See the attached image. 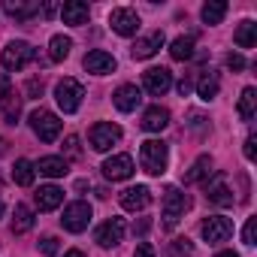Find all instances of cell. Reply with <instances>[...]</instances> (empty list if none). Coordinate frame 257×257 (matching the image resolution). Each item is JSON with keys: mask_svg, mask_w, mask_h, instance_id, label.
I'll list each match as a JSON object with an SVG mask.
<instances>
[{"mask_svg": "<svg viewBox=\"0 0 257 257\" xmlns=\"http://www.w3.org/2000/svg\"><path fill=\"white\" fill-rule=\"evenodd\" d=\"M0 215H4V203H0Z\"/></svg>", "mask_w": 257, "mask_h": 257, "instance_id": "7dc6e473", "label": "cell"}, {"mask_svg": "<svg viewBox=\"0 0 257 257\" xmlns=\"http://www.w3.org/2000/svg\"><path fill=\"white\" fill-rule=\"evenodd\" d=\"M149 203H152V191H149L146 185H137V188L121 191V206H124L127 212H143Z\"/></svg>", "mask_w": 257, "mask_h": 257, "instance_id": "5bb4252c", "label": "cell"}, {"mask_svg": "<svg viewBox=\"0 0 257 257\" xmlns=\"http://www.w3.org/2000/svg\"><path fill=\"white\" fill-rule=\"evenodd\" d=\"M4 13L13 16V19H19V22H28V19H34L40 13V4H34V0H7Z\"/></svg>", "mask_w": 257, "mask_h": 257, "instance_id": "d6986e66", "label": "cell"}, {"mask_svg": "<svg viewBox=\"0 0 257 257\" xmlns=\"http://www.w3.org/2000/svg\"><path fill=\"white\" fill-rule=\"evenodd\" d=\"M40 251H43V257H55V254H58V239H55V236H46V239L40 242Z\"/></svg>", "mask_w": 257, "mask_h": 257, "instance_id": "836d02e7", "label": "cell"}, {"mask_svg": "<svg viewBox=\"0 0 257 257\" xmlns=\"http://www.w3.org/2000/svg\"><path fill=\"white\" fill-rule=\"evenodd\" d=\"M215 170H212V158L209 155H200L197 161H194V167L185 173V182L188 185H197V182H203V179H209Z\"/></svg>", "mask_w": 257, "mask_h": 257, "instance_id": "7402d4cb", "label": "cell"}, {"mask_svg": "<svg viewBox=\"0 0 257 257\" xmlns=\"http://www.w3.org/2000/svg\"><path fill=\"white\" fill-rule=\"evenodd\" d=\"M82 64H85V70H88V73H97V76H106V73H112V70H115V58H112L109 52H103V49L88 52Z\"/></svg>", "mask_w": 257, "mask_h": 257, "instance_id": "e0dca14e", "label": "cell"}, {"mask_svg": "<svg viewBox=\"0 0 257 257\" xmlns=\"http://www.w3.org/2000/svg\"><path fill=\"white\" fill-rule=\"evenodd\" d=\"M64 257H85V254H82V251H76V248H73V251H67V254H64Z\"/></svg>", "mask_w": 257, "mask_h": 257, "instance_id": "f6af8a7d", "label": "cell"}, {"mask_svg": "<svg viewBox=\"0 0 257 257\" xmlns=\"http://www.w3.org/2000/svg\"><path fill=\"white\" fill-rule=\"evenodd\" d=\"M31 127H34V134L43 140V143H55L61 137V118L49 109H37L31 112Z\"/></svg>", "mask_w": 257, "mask_h": 257, "instance_id": "3957f363", "label": "cell"}, {"mask_svg": "<svg viewBox=\"0 0 257 257\" xmlns=\"http://www.w3.org/2000/svg\"><path fill=\"white\" fill-rule=\"evenodd\" d=\"M64 149H67L70 158H79V137H67V146Z\"/></svg>", "mask_w": 257, "mask_h": 257, "instance_id": "74e56055", "label": "cell"}, {"mask_svg": "<svg viewBox=\"0 0 257 257\" xmlns=\"http://www.w3.org/2000/svg\"><path fill=\"white\" fill-rule=\"evenodd\" d=\"M134 257H155V248H152L149 242H140L137 251H134Z\"/></svg>", "mask_w": 257, "mask_h": 257, "instance_id": "f35d334b", "label": "cell"}, {"mask_svg": "<svg viewBox=\"0 0 257 257\" xmlns=\"http://www.w3.org/2000/svg\"><path fill=\"white\" fill-rule=\"evenodd\" d=\"M140 164L149 176H164L167 173V164H170V149L167 143L161 140H146L140 146Z\"/></svg>", "mask_w": 257, "mask_h": 257, "instance_id": "6da1fadb", "label": "cell"}, {"mask_svg": "<svg viewBox=\"0 0 257 257\" xmlns=\"http://www.w3.org/2000/svg\"><path fill=\"white\" fill-rule=\"evenodd\" d=\"M61 203H64V191H61V188L46 185V188L37 191V206H40V212H55Z\"/></svg>", "mask_w": 257, "mask_h": 257, "instance_id": "44dd1931", "label": "cell"}, {"mask_svg": "<svg viewBox=\"0 0 257 257\" xmlns=\"http://www.w3.org/2000/svg\"><path fill=\"white\" fill-rule=\"evenodd\" d=\"M233 40H236L239 49H251V46L257 43V25H254V22H242V25L236 28V34H233Z\"/></svg>", "mask_w": 257, "mask_h": 257, "instance_id": "83f0119b", "label": "cell"}, {"mask_svg": "<svg viewBox=\"0 0 257 257\" xmlns=\"http://www.w3.org/2000/svg\"><path fill=\"white\" fill-rule=\"evenodd\" d=\"M31 227H34V212H31L28 206H22V203H19V206H16V212H13V233H19V236H22V233H28Z\"/></svg>", "mask_w": 257, "mask_h": 257, "instance_id": "f1b7e54d", "label": "cell"}, {"mask_svg": "<svg viewBox=\"0 0 257 257\" xmlns=\"http://www.w3.org/2000/svg\"><path fill=\"white\" fill-rule=\"evenodd\" d=\"M124 218H109L106 224H100L97 227V233H94V239H97V245L100 248H112V245H118L121 239H124Z\"/></svg>", "mask_w": 257, "mask_h": 257, "instance_id": "7c38bea8", "label": "cell"}, {"mask_svg": "<svg viewBox=\"0 0 257 257\" xmlns=\"http://www.w3.org/2000/svg\"><path fill=\"white\" fill-rule=\"evenodd\" d=\"M167 124H170V112H167L164 106H152V109H146V115H143V127H146L149 134H161Z\"/></svg>", "mask_w": 257, "mask_h": 257, "instance_id": "ffe728a7", "label": "cell"}, {"mask_svg": "<svg viewBox=\"0 0 257 257\" xmlns=\"http://www.w3.org/2000/svg\"><path fill=\"white\" fill-rule=\"evenodd\" d=\"M203 22L206 25H221V19L227 16V4L224 0H209V4H203Z\"/></svg>", "mask_w": 257, "mask_h": 257, "instance_id": "f546056e", "label": "cell"}, {"mask_svg": "<svg viewBox=\"0 0 257 257\" xmlns=\"http://www.w3.org/2000/svg\"><path fill=\"white\" fill-rule=\"evenodd\" d=\"M254 233H257V218H248V224L242 230V242L245 245H254Z\"/></svg>", "mask_w": 257, "mask_h": 257, "instance_id": "e575fe53", "label": "cell"}, {"mask_svg": "<svg viewBox=\"0 0 257 257\" xmlns=\"http://www.w3.org/2000/svg\"><path fill=\"white\" fill-rule=\"evenodd\" d=\"M25 94H28V97H40V94H43V79H31V82L25 85Z\"/></svg>", "mask_w": 257, "mask_h": 257, "instance_id": "d590c367", "label": "cell"}, {"mask_svg": "<svg viewBox=\"0 0 257 257\" xmlns=\"http://www.w3.org/2000/svg\"><path fill=\"white\" fill-rule=\"evenodd\" d=\"M70 49H73V40L70 37H64V34H58V37H52V43H49V58L58 64V61H67L70 58Z\"/></svg>", "mask_w": 257, "mask_h": 257, "instance_id": "484cf974", "label": "cell"}, {"mask_svg": "<svg viewBox=\"0 0 257 257\" xmlns=\"http://www.w3.org/2000/svg\"><path fill=\"white\" fill-rule=\"evenodd\" d=\"M34 176H37L34 164H31L28 158H19V161H16V167H13V179H16V185L31 188V185H34Z\"/></svg>", "mask_w": 257, "mask_h": 257, "instance_id": "d4e9b609", "label": "cell"}, {"mask_svg": "<svg viewBox=\"0 0 257 257\" xmlns=\"http://www.w3.org/2000/svg\"><path fill=\"white\" fill-rule=\"evenodd\" d=\"M200 233H203V239H206L209 245L227 242V239L233 236V221H230V218H224V215H209V218L203 221Z\"/></svg>", "mask_w": 257, "mask_h": 257, "instance_id": "52a82bcc", "label": "cell"}, {"mask_svg": "<svg viewBox=\"0 0 257 257\" xmlns=\"http://www.w3.org/2000/svg\"><path fill=\"white\" fill-rule=\"evenodd\" d=\"M103 176L112 179V182H124V179H131L134 176V161L131 155H115L103 164Z\"/></svg>", "mask_w": 257, "mask_h": 257, "instance_id": "4fadbf2b", "label": "cell"}, {"mask_svg": "<svg viewBox=\"0 0 257 257\" xmlns=\"http://www.w3.org/2000/svg\"><path fill=\"white\" fill-rule=\"evenodd\" d=\"M112 103H115V109H121V112H134V109L143 103V91H140L137 85H121V88L112 94Z\"/></svg>", "mask_w": 257, "mask_h": 257, "instance_id": "2e32d148", "label": "cell"}, {"mask_svg": "<svg viewBox=\"0 0 257 257\" xmlns=\"http://www.w3.org/2000/svg\"><path fill=\"white\" fill-rule=\"evenodd\" d=\"M215 257H239V254H236V251H218Z\"/></svg>", "mask_w": 257, "mask_h": 257, "instance_id": "ee69618b", "label": "cell"}, {"mask_svg": "<svg viewBox=\"0 0 257 257\" xmlns=\"http://www.w3.org/2000/svg\"><path fill=\"white\" fill-rule=\"evenodd\" d=\"M82 97H85V88H82V82H76V79H61V82L55 85V100H58V106H61L67 115L79 112Z\"/></svg>", "mask_w": 257, "mask_h": 257, "instance_id": "7a4b0ae2", "label": "cell"}, {"mask_svg": "<svg viewBox=\"0 0 257 257\" xmlns=\"http://www.w3.org/2000/svg\"><path fill=\"white\" fill-rule=\"evenodd\" d=\"M4 149H7V143H4V137H0V155H4Z\"/></svg>", "mask_w": 257, "mask_h": 257, "instance_id": "bcb514c9", "label": "cell"}, {"mask_svg": "<svg viewBox=\"0 0 257 257\" xmlns=\"http://www.w3.org/2000/svg\"><path fill=\"white\" fill-rule=\"evenodd\" d=\"M109 25H112V31L121 34V37H134V34L140 31V16H137V10H131V7H118V10L109 13Z\"/></svg>", "mask_w": 257, "mask_h": 257, "instance_id": "9c48e42d", "label": "cell"}, {"mask_svg": "<svg viewBox=\"0 0 257 257\" xmlns=\"http://www.w3.org/2000/svg\"><path fill=\"white\" fill-rule=\"evenodd\" d=\"M185 209H188V200H185V194L179 191V188H167V194H164V227H176L179 224V218L185 215Z\"/></svg>", "mask_w": 257, "mask_h": 257, "instance_id": "ba28073f", "label": "cell"}, {"mask_svg": "<svg viewBox=\"0 0 257 257\" xmlns=\"http://www.w3.org/2000/svg\"><path fill=\"white\" fill-rule=\"evenodd\" d=\"M88 140H91V149H94V152H109V149L121 140V127L112 124V121H97V124L91 127Z\"/></svg>", "mask_w": 257, "mask_h": 257, "instance_id": "8992f818", "label": "cell"}, {"mask_svg": "<svg viewBox=\"0 0 257 257\" xmlns=\"http://www.w3.org/2000/svg\"><path fill=\"white\" fill-rule=\"evenodd\" d=\"M55 10H58L55 4H46V7H43V16H55Z\"/></svg>", "mask_w": 257, "mask_h": 257, "instance_id": "7bdbcfd3", "label": "cell"}, {"mask_svg": "<svg viewBox=\"0 0 257 257\" xmlns=\"http://www.w3.org/2000/svg\"><path fill=\"white\" fill-rule=\"evenodd\" d=\"M254 146H257V137L251 134V137L245 140V158H248V161H254Z\"/></svg>", "mask_w": 257, "mask_h": 257, "instance_id": "60d3db41", "label": "cell"}, {"mask_svg": "<svg viewBox=\"0 0 257 257\" xmlns=\"http://www.w3.org/2000/svg\"><path fill=\"white\" fill-rule=\"evenodd\" d=\"M143 85H146V91H149V94L164 97V94L173 88V73H170L167 67H152V70H146V73H143Z\"/></svg>", "mask_w": 257, "mask_h": 257, "instance_id": "30bf717a", "label": "cell"}, {"mask_svg": "<svg viewBox=\"0 0 257 257\" xmlns=\"http://www.w3.org/2000/svg\"><path fill=\"white\" fill-rule=\"evenodd\" d=\"M61 19H64V25H73V28L85 25L88 22V4H82V0H67L61 7Z\"/></svg>", "mask_w": 257, "mask_h": 257, "instance_id": "ac0fdd59", "label": "cell"}, {"mask_svg": "<svg viewBox=\"0 0 257 257\" xmlns=\"http://www.w3.org/2000/svg\"><path fill=\"white\" fill-rule=\"evenodd\" d=\"M0 115H4L7 124H19V115H22V97H16L13 91L0 100Z\"/></svg>", "mask_w": 257, "mask_h": 257, "instance_id": "cb8c5ba5", "label": "cell"}, {"mask_svg": "<svg viewBox=\"0 0 257 257\" xmlns=\"http://www.w3.org/2000/svg\"><path fill=\"white\" fill-rule=\"evenodd\" d=\"M34 170H40V176L61 179V176H67V161L64 158H40V164H34Z\"/></svg>", "mask_w": 257, "mask_h": 257, "instance_id": "603a6c76", "label": "cell"}, {"mask_svg": "<svg viewBox=\"0 0 257 257\" xmlns=\"http://www.w3.org/2000/svg\"><path fill=\"white\" fill-rule=\"evenodd\" d=\"M10 91H13V85H10V76H7V73H0V100H4Z\"/></svg>", "mask_w": 257, "mask_h": 257, "instance_id": "ab89813d", "label": "cell"}, {"mask_svg": "<svg viewBox=\"0 0 257 257\" xmlns=\"http://www.w3.org/2000/svg\"><path fill=\"white\" fill-rule=\"evenodd\" d=\"M170 55H173V61H191V58H194V40H191V37H179V40H173Z\"/></svg>", "mask_w": 257, "mask_h": 257, "instance_id": "1f68e13d", "label": "cell"}, {"mask_svg": "<svg viewBox=\"0 0 257 257\" xmlns=\"http://www.w3.org/2000/svg\"><path fill=\"white\" fill-rule=\"evenodd\" d=\"M218 88H221V82H218L215 73H206V76L197 82V94H200V100H206V103L218 97Z\"/></svg>", "mask_w": 257, "mask_h": 257, "instance_id": "4dcf8cb0", "label": "cell"}, {"mask_svg": "<svg viewBox=\"0 0 257 257\" xmlns=\"http://www.w3.org/2000/svg\"><path fill=\"white\" fill-rule=\"evenodd\" d=\"M167 43V37H164V31H155V34H149V37H143V40H137L134 46H131V55L137 58V61H146V58H152L161 46Z\"/></svg>", "mask_w": 257, "mask_h": 257, "instance_id": "9a60e30c", "label": "cell"}, {"mask_svg": "<svg viewBox=\"0 0 257 257\" xmlns=\"http://www.w3.org/2000/svg\"><path fill=\"white\" fill-rule=\"evenodd\" d=\"M227 67H230V70H245V58L230 52V55H227Z\"/></svg>", "mask_w": 257, "mask_h": 257, "instance_id": "8d00e7d4", "label": "cell"}, {"mask_svg": "<svg viewBox=\"0 0 257 257\" xmlns=\"http://www.w3.org/2000/svg\"><path fill=\"white\" fill-rule=\"evenodd\" d=\"M170 254H173V257H191V254H194V245H191L188 239H176V242L170 245Z\"/></svg>", "mask_w": 257, "mask_h": 257, "instance_id": "d6a6232c", "label": "cell"}, {"mask_svg": "<svg viewBox=\"0 0 257 257\" xmlns=\"http://www.w3.org/2000/svg\"><path fill=\"white\" fill-rule=\"evenodd\" d=\"M37 58V49L31 46V43H22V40H16V43H10L7 49H4V55H0V61H4V67L7 70H13V73H19V70H25L31 61Z\"/></svg>", "mask_w": 257, "mask_h": 257, "instance_id": "277c9868", "label": "cell"}, {"mask_svg": "<svg viewBox=\"0 0 257 257\" xmlns=\"http://www.w3.org/2000/svg\"><path fill=\"white\" fill-rule=\"evenodd\" d=\"M91 218H94L91 206H88L85 200H76V203H70V206L64 209L61 224H64V230H70V233H82V230H88Z\"/></svg>", "mask_w": 257, "mask_h": 257, "instance_id": "5b68a950", "label": "cell"}, {"mask_svg": "<svg viewBox=\"0 0 257 257\" xmlns=\"http://www.w3.org/2000/svg\"><path fill=\"white\" fill-rule=\"evenodd\" d=\"M254 115H257V91L245 88L242 97H239V118L242 121H254Z\"/></svg>", "mask_w": 257, "mask_h": 257, "instance_id": "4316f807", "label": "cell"}, {"mask_svg": "<svg viewBox=\"0 0 257 257\" xmlns=\"http://www.w3.org/2000/svg\"><path fill=\"white\" fill-rule=\"evenodd\" d=\"M191 88H194V85H191V79L185 76V79L179 82V94H182V97H188V94H191Z\"/></svg>", "mask_w": 257, "mask_h": 257, "instance_id": "b9f144b4", "label": "cell"}, {"mask_svg": "<svg viewBox=\"0 0 257 257\" xmlns=\"http://www.w3.org/2000/svg\"><path fill=\"white\" fill-rule=\"evenodd\" d=\"M206 200L221 206V209L233 206V191L227 188V179L221 173H212V179H206Z\"/></svg>", "mask_w": 257, "mask_h": 257, "instance_id": "8fae6325", "label": "cell"}]
</instances>
